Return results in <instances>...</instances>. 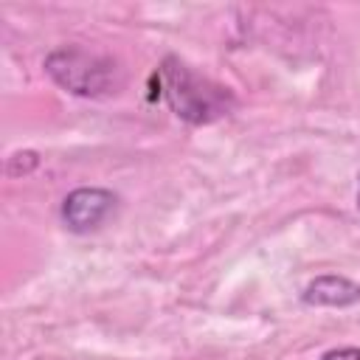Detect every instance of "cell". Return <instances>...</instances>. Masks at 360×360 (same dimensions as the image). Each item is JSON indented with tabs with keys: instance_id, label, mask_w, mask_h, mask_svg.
I'll use <instances>...</instances> for the list:
<instances>
[{
	"instance_id": "obj_1",
	"label": "cell",
	"mask_w": 360,
	"mask_h": 360,
	"mask_svg": "<svg viewBox=\"0 0 360 360\" xmlns=\"http://www.w3.org/2000/svg\"><path fill=\"white\" fill-rule=\"evenodd\" d=\"M160 82L166 87V101L188 124H208L219 115H228L231 110V93L225 87L197 76L177 59L163 62Z\"/></svg>"
},
{
	"instance_id": "obj_2",
	"label": "cell",
	"mask_w": 360,
	"mask_h": 360,
	"mask_svg": "<svg viewBox=\"0 0 360 360\" xmlns=\"http://www.w3.org/2000/svg\"><path fill=\"white\" fill-rule=\"evenodd\" d=\"M45 70L59 87L76 96H107L124 82L121 68L110 56H98L76 45L51 51L45 56Z\"/></svg>"
},
{
	"instance_id": "obj_3",
	"label": "cell",
	"mask_w": 360,
	"mask_h": 360,
	"mask_svg": "<svg viewBox=\"0 0 360 360\" xmlns=\"http://www.w3.org/2000/svg\"><path fill=\"white\" fill-rule=\"evenodd\" d=\"M112 208H115L112 191L98 186H82L62 200V222L73 233H90L112 214Z\"/></svg>"
},
{
	"instance_id": "obj_4",
	"label": "cell",
	"mask_w": 360,
	"mask_h": 360,
	"mask_svg": "<svg viewBox=\"0 0 360 360\" xmlns=\"http://www.w3.org/2000/svg\"><path fill=\"white\" fill-rule=\"evenodd\" d=\"M301 301L307 307H352L360 301V284L346 276H318L304 287Z\"/></svg>"
},
{
	"instance_id": "obj_5",
	"label": "cell",
	"mask_w": 360,
	"mask_h": 360,
	"mask_svg": "<svg viewBox=\"0 0 360 360\" xmlns=\"http://www.w3.org/2000/svg\"><path fill=\"white\" fill-rule=\"evenodd\" d=\"M37 163H39V158H37V152H17L11 160H8V174H28V172H34L37 169Z\"/></svg>"
},
{
	"instance_id": "obj_6",
	"label": "cell",
	"mask_w": 360,
	"mask_h": 360,
	"mask_svg": "<svg viewBox=\"0 0 360 360\" xmlns=\"http://www.w3.org/2000/svg\"><path fill=\"white\" fill-rule=\"evenodd\" d=\"M321 360H360V349L354 346H340V349H329L321 354Z\"/></svg>"
},
{
	"instance_id": "obj_7",
	"label": "cell",
	"mask_w": 360,
	"mask_h": 360,
	"mask_svg": "<svg viewBox=\"0 0 360 360\" xmlns=\"http://www.w3.org/2000/svg\"><path fill=\"white\" fill-rule=\"evenodd\" d=\"M357 208H360V174H357Z\"/></svg>"
}]
</instances>
